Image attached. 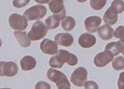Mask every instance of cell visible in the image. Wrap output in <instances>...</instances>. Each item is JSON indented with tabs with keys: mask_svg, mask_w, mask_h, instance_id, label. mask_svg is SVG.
<instances>
[{
	"mask_svg": "<svg viewBox=\"0 0 124 89\" xmlns=\"http://www.w3.org/2000/svg\"><path fill=\"white\" fill-rule=\"evenodd\" d=\"M77 57L66 50L59 49L56 56H52L49 60V65L51 67L61 68L65 63L73 66L77 64Z\"/></svg>",
	"mask_w": 124,
	"mask_h": 89,
	"instance_id": "6da1fadb",
	"label": "cell"
},
{
	"mask_svg": "<svg viewBox=\"0 0 124 89\" xmlns=\"http://www.w3.org/2000/svg\"><path fill=\"white\" fill-rule=\"evenodd\" d=\"M48 32V28L43 22L40 21L35 22L32 26V29L28 33L29 39L32 41L39 40L43 39Z\"/></svg>",
	"mask_w": 124,
	"mask_h": 89,
	"instance_id": "7a4b0ae2",
	"label": "cell"
},
{
	"mask_svg": "<svg viewBox=\"0 0 124 89\" xmlns=\"http://www.w3.org/2000/svg\"><path fill=\"white\" fill-rule=\"evenodd\" d=\"M47 77L49 80L56 84L58 88L64 86L70 87V84L67 77L60 71L50 68L48 70Z\"/></svg>",
	"mask_w": 124,
	"mask_h": 89,
	"instance_id": "3957f363",
	"label": "cell"
},
{
	"mask_svg": "<svg viewBox=\"0 0 124 89\" xmlns=\"http://www.w3.org/2000/svg\"><path fill=\"white\" fill-rule=\"evenodd\" d=\"M46 9L42 5H36L26 10L23 13L28 20H34L43 18L46 13Z\"/></svg>",
	"mask_w": 124,
	"mask_h": 89,
	"instance_id": "277c9868",
	"label": "cell"
},
{
	"mask_svg": "<svg viewBox=\"0 0 124 89\" xmlns=\"http://www.w3.org/2000/svg\"><path fill=\"white\" fill-rule=\"evenodd\" d=\"M87 71L84 67H80L75 69L70 77L71 83L75 86L82 87L86 82Z\"/></svg>",
	"mask_w": 124,
	"mask_h": 89,
	"instance_id": "5b68a950",
	"label": "cell"
},
{
	"mask_svg": "<svg viewBox=\"0 0 124 89\" xmlns=\"http://www.w3.org/2000/svg\"><path fill=\"white\" fill-rule=\"evenodd\" d=\"M9 23L11 28L15 30H24L28 27L27 19L18 14H11L9 18Z\"/></svg>",
	"mask_w": 124,
	"mask_h": 89,
	"instance_id": "8992f818",
	"label": "cell"
},
{
	"mask_svg": "<svg viewBox=\"0 0 124 89\" xmlns=\"http://www.w3.org/2000/svg\"><path fill=\"white\" fill-rule=\"evenodd\" d=\"M18 67L13 61H1L0 63V75L1 76L12 77L17 74Z\"/></svg>",
	"mask_w": 124,
	"mask_h": 89,
	"instance_id": "52a82bcc",
	"label": "cell"
},
{
	"mask_svg": "<svg viewBox=\"0 0 124 89\" xmlns=\"http://www.w3.org/2000/svg\"><path fill=\"white\" fill-rule=\"evenodd\" d=\"M49 9L51 12L62 20L66 17V10L62 0H52L49 3Z\"/></svg>",
	"mask_w": 124,
	"mask_h": 89,
	"instance_id": "ba28073f",
	"label": "cell"
},
{
	"mask_svg": "<svg viewBox=\"0 0 124 89\" xmlns=\"http://www.w3.org/2000/svg\"><path fill=\"white\" fill-rule=\"evenodd\" d=\"M114 57V55L111 52L105 50L97 54L94 58V62L97 67H103L112 61Z\"/></svg>",
	"mask_w": 124,
	"mask_h": 89,
	"instance_id": "9c48e42d",
	"label": "cell"
},
{
	"mask_svg": "<svg viewBox=\"0 0 124 89\" xmlns=\"http://www.w3.org/2000/svg\"><path fill=\"white\" fill-rule=\"evenodd\" d=\"M101 21V18L98 16H93L87 17L84 22L86 30L91 33L96 32L98 31Z\"/></svg>",
	"mask_w": 124,
	"mask_h": 89,
	"instance_id": "30bf717a",
	"label": "cell"
},
{
	"mask_svg": "<svg viewBox=\"0 0 124 89\" xmlns=\"http://www.w3.org/2000/svg\"><path fill=\"white\" fill-rule=\"evenodd\" d=\"M40 47L42 52L49 55H54L58 52L57 43L48 39H46L41 42Z\"/></svg>",
	"mask_w": 124,
	"mask_h": 89,
	"instance_id": "8fae6325",
	"label": "cell"
},
{
	"mask_svg": "<svg viewBox=\"0 0 124 89\" xmlns=\"http://www.w3.org/2000/svg\"><path fill=\"white\" fill-rule=\"evenodd\" d=\"M78 42L81 47L83 48H90L96 44V39L95 36L92 34L84 33L80 36Z\"/></svg>",
	"mask_w": 124,
	"mask_h": 89,
	"instance_id": "7c38bea8",
	"label": "cell"
},
{
	"mask_svg": "<svg viewBox=\"0 0 124 89\" xmlns=\"http://www.w3.org/2000/svg\"><path fill=\"white\" fill-rule=\"evenodd\" d=\"M55 41L59 45L69 47L73 43L74 39L70 34L68 33H61L57 34L55 37Z\"/></svg>",
	"mask_w": 124,
	"mask_h": 89,
	"instance_id": "4fadbf2b",
	"label": "cell"
},
{
	"mask_svg": "<svg viewBox=\"0 0 124 89\" xmlns=\"http://www.w3.org/2000/svg\"><path fill=\"white\" fill-rule=\"evenodd\" d=\"M106 51L111 52L113 54L114 56L118 55L122 53L123 55L124 54V43L121 41L117 42H113L108 44L106 48Z\"/></svg>",
	"mask_w": 124,
	"mask_h": 89,
	"instance_id": "5bb4252c",
	"label": "cell"
},
{
	"mask_svg": "<svg viewBox=\"0 0 124 89\" xmlns=\"http://www.w3.org/2000/svg\"><path fill=\"white\" fill-rule=\"evenodd\" d=\"M98 34L101 39L108 40L113 38L114 36V30L109 25H102L98 29Z\"/></svg>",
	"mask_w": 124,
	"mask_h": 89,
	"instance_id": "9a60e30c",
	"label": "cell"
},
{
	"mask_svg": "<svg viewBox=\"0 0 124 89\" xmlns=\"http://www.w3.org/2000/svg\"><path fill=\"white\" fill-rule=\"evenodd\" d=\"M20 65L23 70H32L36 65V60L34 57L27 55L23 57L20 60Z\"/></svg>",
	"mask_w": 124,
	"mask_h": 89,
	"instance_id": "2e32d148",
	"label": "cell"
},
{
	"mask_svg": "<svg viewBox=\"0 0 124 89\" xmlns=\"http://www.w3.org/2000/svg\"><path fill=\"white\" fill-rule=\"evenodd\" d=\"M14 36L16 38L18 43L23 48H27L31 45V41L26 36V32L15 31Z\"/></svg>",
	"mask_w": 124,
	"mask_h": 89,
	"instance_id": "e0dca14e",
	"label": "cell"
},
{
	"mask_svg": "<svg viewBox=\"0 0 124 89\" xmlns=\"http://www.w3.org/2000/svg\"><path fill=\"white\" fill-rule=\"evenodd\" d=\"M103 20L107 24L113 25L117 21L118 15L112 10L110 7L108 8L103 15Z\"/></svg>",
	"mask_w": 124,
	"mask_h": 89,
	"instance_id": "ac0fdd59",
	"label": "cell"
},
{
	"mask_svg": "<svg viewBox=\"0 0 124 89\" xmlns=\"http://www.w3.org/2000/svg\"><path fill=\"white\" fill-rule=\"evenodd\" d=\"M61 19L55 15H53L47 18L45 20V24L49 29H56L60 25Z\"/></svg>",
	"mask_w": 124,
	"mask_h": 89,
	"instance_id": "d6986e66",
	"label": "cell"
},
{
	"mask_svg": "<svg viewBox=\"0 0 124 89\" xmlns=\"http://www.w3.org/2000/svg\"><path fill=\"white\" fill-rule=\"evenodd\" d=\"M76 26L75 19L70 16H66L62 21V27L64 30L69 31L74 29Z\"/></svg>",
	"mask_w": 124,
	"mask_h": 89,
	"instance_id": "ffe728a7",
	"label": "cell"
},
{
	"mask_svg": "<svg viewBox=\"0 0 124 89\" xmlns=\"http://www.w3.org/2000/svg\"><path fill=\"white\" fill-rule=\"evenodd\" d=\"M112 10L116 14H121L124 11V2L123 1H114L110 7Z\"/></svg>",
	"mask_w": 124,
	"mask_h": 89,
	"instance_id": "44dd1931",
	"label": "cell"
},
{
	"mask_svg": "<svg viewBox=\"0 0 124 89\" xmlns=\"http://www.w3.org/2000/svg\"><path fill=\"white\" fill-rule=\"evenodd\" d=\"M112 66L116 70L124 69V57L121 56L116 57L112 61Z\"/></svg>",
	"mask_w": 124,
	"mask_h": 89,
	"instance_id": "7402d4cb",
	"label": "cell"
},
{
	"mask_svg": "<svg viewBox=\"0 0 124 89\" xmlns=\"http://www.w3.org/2000/svg\"><path fill=\"white\" fill-rule=\"evenodd\" d=\"M106 0H92L90 1V4L92 8L95 10H100L102 9L106 5Z\"/></svg>",
	"mask_w": 124,
	"mask_h": 89,
	"instance_id": "603a6c76",
	"label": "cell"
},
{
	"mask_svg": "<svg viewBox=\"0 0 124 89\" xmlns=\"http://www.w3.org/2000/svg\"><path fill=\"white\" fill-rule=\"evenodd\" d=\"M114 36L116 38L119 39L120 41H121L124 43V26H119L115 29L114 32Z\"/></svg>",
	"mask_w": 124,
	"mask_h": 89,
	"instance_id": "cb8c5ba5",
	"label": "cell"
},
{
	"mask_svg": "<svg viewBox=\"0 0 124 89\" xmlns=\"http://www.w3.org/2000/svg\"><path fill=\"white\" fill-rule=\"evenodd\" d=\"M29 2V0H23V1H16V0H15V1H13V4L15 7L21 8V7H24Z\"/></svg>",
	"mask_w": 124,
	"mask_h": 89,
	"instance_id": "d4e9b609",
	"label": "cell"
},
{
	"mask_svg": "<svg viewBox=\"0 0 124 89\" xmlns=\"http://www.w3.org/2000/svg\"><path fill=\"white\" fill-rule=\"evenodd\" d=\"M35 89H51L50 85L44 81H39L36 83Z\"/></svg>",
	"mask_w": 124,
	"mask_h": 89,
	"instance_id": "484cf974",
	"label": "cell"
},
{
	"mask_svg": "<svg viewBox=\"0 0 124 89\" xmlns=\"http://www.w3.org/2000/svg\"><path fill=\"white\" fill-rule=\"evenodd\" d=\"M85 89H98L99 87L95 82L93 81H88L84 85Z\"/></svg>",
	"mask_w": 124,
	"mask_h": 89,
	"instance_id": "4316f807",
	"label": "cell"
},
{
	"mask_svg": "<svg viewBox=\"0 0 124 89\" xmlns=\"http://www.w3.org/2000/svg\"><path fill=\"white\" fill-rule=\"evenodd\" d=\"M118 89H124V71L120 73L118 80Z\"/></svg>",
	"mask_w": 124,
	"mask_h": 89,
	"instance_id": "83f0119b",
	"label": "cell"
},
{
	"mask_svg": "<svg viewBox=\"0 0 124 89\" xmlns=\"http://www.w3.org/2000/svg\"><path fill=\"white\" fill-rule=\"evenodd\" d=\"M59 89H71L68 86H64L59 88Z\"/></svg>",
	"mask_w": 124,
	"mask_h": 89,
	"instance_id": "f1b7e54d",
	"label": "cell"
},
{
	"mask_svg": "<svg viewBox=\"0 0 124 89\" xmlns=\"http://www.w3.org/2000/svg\"><path fill=\"white\" fill-rule=\"evenodd\" d=\"M1 89H9V88H2Z\"/></svg>",
	"mask_w": 124,
	"mask_h": 89,
	"instance_id": "f546056e",
	"label": "cell"
},
{
	"mask_svg": "<svg viewBox=\"0 0 124 89\" xmlns=\"http://www.w3.org/2000/svg\"></svg>",
	"mask_w": 124,
	"mask_h": 89,
	"instance_id": "4dcf8cb0",
	"label": "cell"
}]
</instances>
